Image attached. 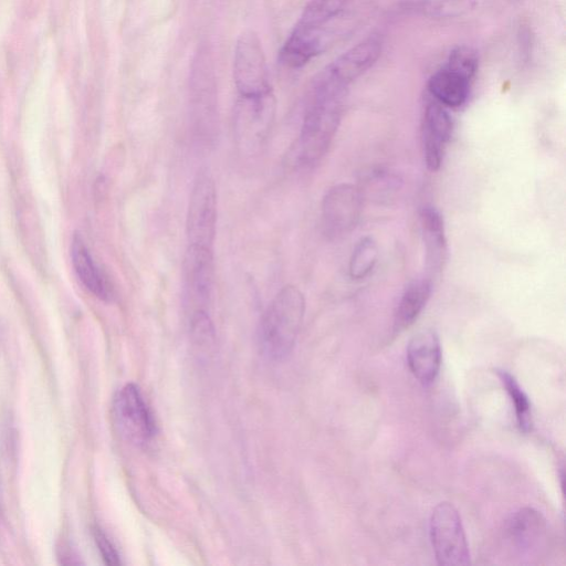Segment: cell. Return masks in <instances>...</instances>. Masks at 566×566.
Masks as SVG:
<instances>
[{
  "label": "cell",
  "mask_w": 566,
  "mask_h": 566,
  "mask_svg": "<svg viewBox=\"0 0 566 566\" xmlns=\"http://www.w3.org/2000/svg\"><path fill=\"white\" fill-rule=\"evenodd\" d=\"M349 0H311L280 51V61L301 67L323 53L338 36Z\"/></svg>",
  "instance_id": "cell-1"
},
{
  "label": "cell",
  "mask_w": 566,
  "mask_h": 566,
  "mask_svg": "<svg viewBox=\"0 0 566 566\" xmlns=\"http://www.w3.org/2000/svg\"><path fill=\"white\" fill-rule=\"evenodd\" d=\"M346 91L315 81L301 133L291 150L294 164L312 167L327 153L338 129Z\"/></svg>",
  "instance_id": "cell-2"
},
{
  "label": "cell",
  "mask_w": 566,
  "mask_h": 566,
  "mask_svg": "<svg viewBox=\"0 0 566 566\" xmlns=\"http://www.w3.org/2000/svg\"><path fill=\"white\" fill-rule=\"evenodd\" d=\"M305 312V298L295 285L283 286L269 304L260 325V345L266 357L280 360L292 350Z\"/></svg>",
  "instance_id": "cell-3"
},
{
  "label": "cell",
  "mask_w": 566,
  "mask_h": 566,
  "mask_svg": "<svg viewBox=\"0 0 566 566\" xmlns=\"http://www.w3.org/2000/svg\"><path fill=\"white\" fill-rule=\"evenodd\" d=\"M276 101L272 92L239 95L233 113V135L238 148L247 155L261 149L274 124Z\"/></svg>",
  "instance_id": "cell-4"
},
{
  "label": "cell",
  "mask_w": 566,
  "mask_h": 566,
  "mask_svg": "<svg viewBox=\"0 0 566 566\" xmlns=\"http://www.w3.org/2000/svg\"><path fill=\"white\" fill-rule=\"evenodd\" d=\"M429 533L439 565L464 566L470 563V551L463 524L452 503L441 502L432 510Z\"/></svg>",
  "instance_id": "cell-5"
},
{
  "label": "cell",
  "mask_w": 566,
  "mask_h": 566,
  "mask_svg": "<svg viewBox=\"0 0 566 566\" xmlns=\"http://www.w3.org/2000/svg\"><path fill=\"white\" fill-rule=\"evenodd\" d=\"M217 224V191L211 175L200 170L188 205L186 233L189 244L212 248Z\"/></svg>",
  "instance_id": "cell-6"
},
{
  "label": "cell",
  "mask_w": 566,
  "mask_h": 566,
  "mask_svg": "<svg viewBox=\"0 0 566 566\" xmlns=\"http://www.w3.org/2000/svg\"><path fill=\"white\" fill-rule=\"evenodd\" d=\"M233 78L239 95L251 96L272 92L260 39L251 30L242 32L237 40Z\"/></svg>",
  "instance_id": "cell-7"
},
{
  "label": "cell",
  "mask_w": 566,
  "mask_h": 566,
  "mask_svg": "<svg viewBox=\"0 0 566 566\" xmlns=\"http://www.w3.org/2000/svg\"><path fill=\"white\" fill-rule=\"evenodd\" d=\"M198 62L191 81V124L196 140L208 147L218 136L217 95L207 57Z\"/></svg>",
  "instance_id": "cell-8"
},
{
  "label": "cell",
  "mask_w": 566,
  "mask_h": 566,
  "mask_svg": "<svg viewBox=\"0 0 566 566\" xmlns=\"http://www.w3.org/2000/svg\"><path fill=\"white\" fill-rule=\"evenodd\" d=\"M361 209L363 192L357 186L350 184L333 186L322 200L323 232L329 239L346 235L357 226Z\"/></svg>",
  "instance_id": "cell-9"
},
{
  "label": "cell",
  "mask_w": 566,
  "mask_h": 566,
  "mask_svg": "<svg viewBox=\"0 0 566 566\" xmlns=\"http://www.w3.org/2000/svg\"><path fill=\"white\" fill-rule=\"evenodd\" d=\"M116 422L125 437L137 444L147 443L156 434V423L139 388L123 386L114 399Z\"/></svg>",
  "instance_id": "cell-10"
},
{
  "label": "cell",
  "mask_w": 566,
  "mask_h": 566,
  "mask_svg": "<svg viewBox=\"0 0 566 566\" xmlns=\"http://www.w3.org/2000/svg\"><path fill=\"white\" fill-rule=\"evenodd\" d=\"M182 276L192 311L206 310L214 287L212 248L189 244L182 262Z\"/></svg>",
  "instance_id": "cell-11"
},
{
  "label": "cell",
  "mask_w": 566,
  "mask_h": 566,
  "mask_svg": "<svg viewBox=\"0 0 566 566\" xmlns=\"http://www.w3.org/2000/svg\"><path fill=\"white\" fill-rule=\"evenodd\" d=\"M452 118L441 104L429 102L421 119V143L423 158L430 171H437L442 161L452 135Z\"/></svg>",
  "instance_id": "cell-12"
},
{
  "label": "cell",
  "mask_w": 566,
  "mask_h": 566,
  "mask_svg": "<svg viewBox=\"0 0 566 566\" xmlns=\"http://www.w3.org/2000/svg\"><path fill=\"white\" fill-rule=\"evenodd\" d=\"M380 52V41L376 38H368L339 55L321 74L348 88L356 78L375 64Z\"/></svg>",
  "instance_id": "cell-13"
},
{
  "label": "cell",
  "mask_w": 566,
  "mask_h": 566,
  "mask_svg": "<svg viewBox=\"0 0 566 566\" xmlns=\"http://www.w3.org/2000/svg\"><path fill=\"white\" fill-rule=\"evenodd\" d=\"M441 345L433 329L415 334L407 347V363L413 377L424 386L432 384L441 366Z\"/></svg>",
  "instance_id": "cell-14"
},
{
  "label": "cell",
  "mask_w": 566,
  "mask_h": 566,
  "mask_svg": "<svg viewBox=\"0 0 566 566\" xmlns=\"http://www.w3.org/2000/svg\"><path fill=\"white\" fill-rule=\"evenodd\" d=\"M420 228L426 250L428 277L437 276L447 260V238L443 219L440 212L431 206L420 211Z\"/></svg>",
  "instance_id": "cell-15"
},
{
  "label": "cell",
  "mask_w": 566,
  "mask_h": 566,
  "mask_svg": "<svg viewBox=\"0 0 566 566\" xmlns=\"http://www.w3.org/2000/svg\"><path fill=\"white\" fill-rule=\"evenodd\" d=\"M71 258L74 271L82 284L99 300L109 302L114 297L113 286L94 262L84 240L78 233L72 238Z\"/></svg>",
  "instance_id": "cell-16"
},
{
  "label": "cell",
  "mask_w": 566,
  "mask_h": 566,
  "mask_svg": "<svg viewBox=\"0 0 566 566\" xmlns=\"http://www.w3.org/2000/svg\"><path fill=\"white\" fill-rule=\"evenodd\" d=\"M546 532L543 515L534 509L524 507L515 512L506 525V535L521 553L530 552L539 545Z\"/></svg>",
  "instance_id": "cell-17"
},
{
  "label": "cell",
  "mask_w": 566,
  "mask_h": 566,
  "mask_svg": "<svg viewBox=\"0 0 566 566\" xmlns=\"http://www.w3.org/2000/svg\"><path fill=\"white\" fill-rule=\"evenodd\" d=\"M471 81V77L444 65L430 76L428 90L442 106L459 107L468 99Z\"/></svg>",
  "instance_id": "cell-18"
},
{
  "label": "cell",
  "mask_w": 566,
  "mask_h": 566,
  "mask_svg": "<svg viewBox=\"0 0 566 566\" xmlns=\"http://www.w3.org/2000/svg\"><path fill=\"white\" fill-rule=\"evenodd\" d=\"M431 291L432 280L428 276L415 279L407 284L395 311V333H401L415 323L428 303Z\"/></svg>",
  "instance_id": "cell-19"
},
{
  "label": "cell",
  "mask_w": 566,
  "mask_h": 566,
  "mask_svg": "<svg viewBox=\"0 0 566 566\" xmlns=\"http://www.w3.org/2000/svg\"><path fill=\"white\" fill-rule=\"evenodd\" d=\"M496 374L514 406L515 418L520 430L524 432L530 431L532 427V416L528 397L510 373L496 369Z\"/></svg>",
  "instance_id": "cell-20"
},
{
  "label": "cell",
  "mask_w": 566,
  "mask_h": 566,
  "mask_svg": "<svg viewBox=\"0 0 566 566\" xmlns=\"http://www.w3.org/2000/svg\"><path fill=\"white\" fill-rule=\"evenodd\" d=\"M378 259V247L370 237L361 238L353 249L348 272L352 279H365L375 268Z\"/></svg>",
  "instance_id": "cell-21"
},
{
  "label": "cell",
  "mask_w": 566,
  "mask_h": 566,
  "mask_svg": "<svg viewBox=\"0 0 566 566\" xmlns=\"http://www.w3.org/2000/svg\"><path fill=\"white\" fill-rule=\"evenodd\" d=\"M475 6L473 0H420L419 9L429 17L452 18L464 14Z\"/></svg>",
  "instance_id": "cell-22"
},
{
  "label": "cell",
  "mask_w": 566,
  "mask_h": 566,
  "mask_svg": "<svg viewBox=\"0 0 566 566\" xmlns=\"http://www.w3.org/2000/svg\"><path fill=\"white\" fill-rule=\"evenodd\" d=\"M446 65L473 78L478 70V55L469 46H457L451 51Z\"/></svg>",
  "instance_id": "cell-23"
},
{
  "label": "cell",
  "mask_w": 566,
  "mask_h": 566,
  "mask_svg": "<svg viewBox=\"0 0 566 566\" xmlns=\"http://www.w3.org/2000/svg\"><path fill=\"white\" fill-rule=\"evenodd\" d=\"M93 535L96 543V546L98 547V551L105 562V564L111 566H116L120 564L118 553L113 545V543L109 541L107 535L103 532L102 528L98 526H95L93 528Z\"/></svg>",
  "instance_id": "cell-24"
}]
</instances>
